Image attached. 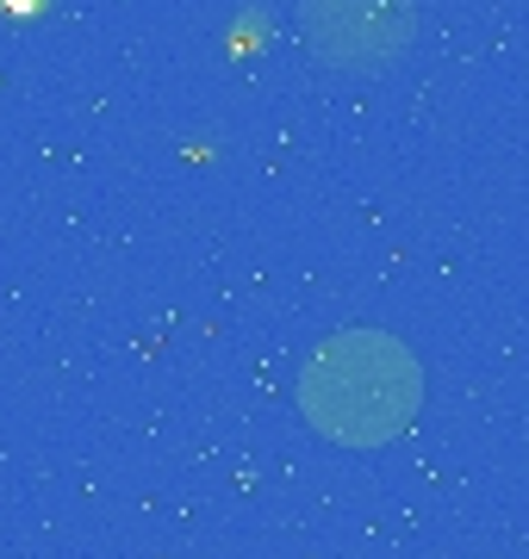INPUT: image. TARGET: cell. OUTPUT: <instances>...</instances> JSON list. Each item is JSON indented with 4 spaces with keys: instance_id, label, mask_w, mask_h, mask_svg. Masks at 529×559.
Returning <instances> with one entry per match:
<instances>
[{
    "instance_id": "obj_1",
    "label": "cell",
    "mask_w": 529,
    "mask_h": 559,
    "mask_svg": "<svg viewBox=\"0 0 529 559\" xmlns=\"http://www.w3.org/2000/svg\"><path fill=\"white\" fill-rule=\"evenodd\" d=\"M424 404V367L387 330H337L299 367V411L343 448H380L405 436Z\"/></svg>"
},
{
    "instance_id": "obj_2",
    "label": "cell",
    "mask_w": 529,
    "mask_h": 559,
    "mask_svg": "<svg viewBox=\"0 0 529 559\" xmlns=\"http://www.w3.org/2000/svg\"><path fill=\"white\" fill-rule=\"evenodd\" d=\"M306 50L325 69L374 75L418 38V0H299Z\"/></svg>"
}]
</instances>
